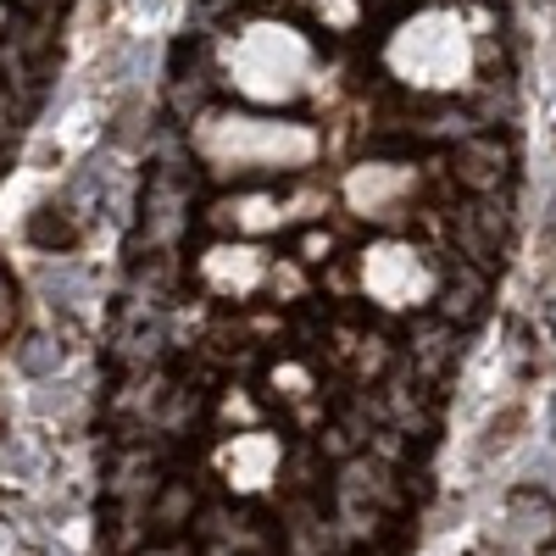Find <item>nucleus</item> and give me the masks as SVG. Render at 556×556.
<instances>
[{"label": "nucleus", "mask_w": 556, "mask_h": 556, "mask_svg": "<svg viewBox=\"0 0 556 556\" xmlns=\"http://www.w3.org/2000/svg\"><path fill=\"white\" fill-rule=\"evenodd\" d=\"M551 440H556V395H551Z\"/></svg>", "instance_id": "obj_13"}, {"label": "nucleus", "mask_w": 556, "mask_h": 556, "mask_svg": "<svg viewBox=\"0 0 556 556\" xmlns=\"http://www.w3.org/2000/svg\"><path fill=\"white\" fill-rule=\"evenodd\" d=\"M28 240L45 245V251H67V245H78V223L51 206V212H39V217L28 223Z\"/></svg>", "instance_id": "obj_8"}, {"label": "nucleus", "mask_w": 556, "mask_h": 556, "mask_svg": "<svg viewBox=\"0 0 556 556\" xmlns=\"http://www.w3.org/2000/svg\"><path fill=\"white\" fill-rule=\"evenodd\" d=\"M456 178L468 184V190H479V195L501 190V178H506V151L495 146V139H468V146H462V156H456Z\"/></svg>", "instance_id": "obj_5"}, {"label": "nucleus", "mask_w": 556, "mask_h": 556, "mask_svg": "<svg viewBox=\"0 0 556 556\" xmlns=\"http://www.w3.org/2000/svg\"><path fill=\"white\" fill-rule=\"evenodd\" d=\"M506 513H513V523H518V534L529 545H540V540L556 534V506L540 490H513V495H506Z\"/></svg>", "instance_id": "obj_7"}, {"label": "nucleus", "mask_w": 556, "mask_h": 556, "mask_svg": "<svg viewBox=\"0 0 556 556\" xmlns=\"http://www.w3.org/2000/svg\"><path fill=\"white\" fill-rule=\"evenodd\" d=\"M484 295H490L484 273L479 267H456L445 285H440V317L445 323H473L484 312Z\"/></svg>", "instance_id": "obj_6"}, {"label": "nucleus", "mask_w": 556, "mask_h": 556, "mask_svg": "<svg viewBox=\"0 0 556 556\" xmlns=\"http://www.w3.org/2000/svg\"><path fill=\"white\" fill-rule=\"evenodd\" d=\"M317 151V139L301 123H273V117H212L201 128V156L212 167L235 173H273L295 167Z\"/></svg>", "instance_id": "obj_1"}, {"label": "nucleus", "mask_w": 556, "mask_h": 556, "mask_svg": "<svg viewBox=\"0 0 556 556\" xmlns=\"http://www.w3.org/2000/svg\"><path fill=\"white\" fill-rule=\"evenodd\" d=\"M434 278V267H429V256L424 251H406V245H384V251H374L362 262V285L374 290V295H384L390 306H401L406 295H417Z\"/></svg>", "instance_id": "obj_3"}, {"label": "nucleus", "mask_w": 556, "mask_h": 556, "mask_svg": "<svg viewBox=\"0 0 556 556\" xmlns=\"http://www.w3.org/2000/svg\"><path fill=\"white\" fill-rule=\"evenodd\" d=\"M17 362H23V374H28V379H45V374H56L62 345H56L51 334H28L23 351H17Z\"/></svg>", "instance_id": "obj_9"}, {"label": "nucleus", "mask_w": 556, "mask_h": 556, "mask_svg": "<svg viewBox=\"0 0 556 556\" xmlns=\"http://www.w3.org/2000/svg\"><path fill=\"white\" fill-rule=\"evenodd\" d=\"M451 235H456L462 256H473V267H484V262H495L501 245H506V212H501L490 195H479V201H468V206L456 212Z\"/></svg>", "instance_id": "obj_4"}, {"label": "nucleus", "mask_w": 556, "mask_h": 556, "mask_svg": "<svg viewBox=\"0 0 556 556\" xmlns=\"http://www.w3.org/2000/svg\"><path fill=\"white\" fill-rule=\"evenodd\" d=\"M0 28H12V12H7V0H0Z\"/></svg>", "instance_id": "obj_12"}, {"label": "nucleus", "mask_w": 556, "mask_h": 556, "mask_svg": "<svg viewBox=\"0 0 556 556\" xmlns=\"http://www.w3.org/2000/svg\"><path fill=\"white\" fill-rule=\"evenodd\" d=\"M134 556H195V551L184 545V540H151L146 551H134Z\"/></svg>", "instance_id": "obj_11"}, {"label": "nucleus", "mask_w": 556, "mask_h": 556, "mask_svg": "<svg viewBox=\"0 0 556 556\" xmlns=\"http://www.w3.org/2000/svg\"><path fill=\"white\" fill-rule=\"evenodd\" d=\"M235 84L245 96H295L301 89V73H306V39L290 34V28H245L240 39V56H235Z\"/></svg>", "instance_id": "obj_2"}, {"label": "nucleus", "mask_w": 556, "mask_h": 556, "mask_svg": "<svg viewBox=\"0 0 556 556\" xmlns=\"http://www.w3.org/2000/svg\"><path fill=\"white\" fill-rule=\"evenodd\" d=\"M17 329V285H12V273L0 267V340H12Z\"/></svg>", "instance_id": "obj_10"}]
</instances>
